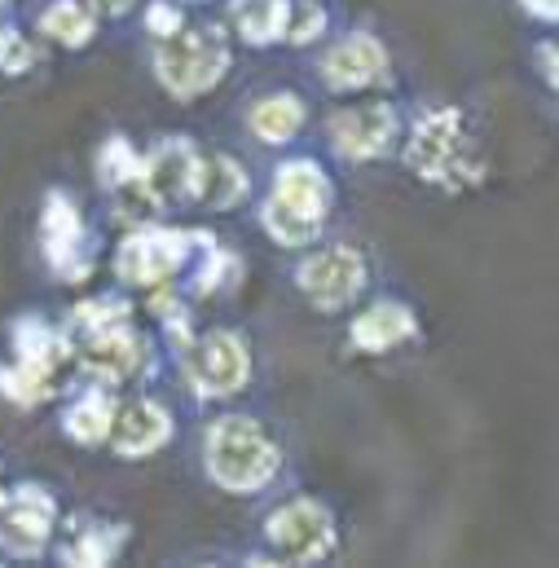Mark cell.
I'll use <instances>...</instances> for the list:
<instances>
[{
    "label": "cell",
    "instance_id": "6da1fadb",
    "mask_svg": "<svg viewBox=\"0 0 559 568\" xmlns=\"http://www.w3.org/2000/svg\"><path fill=\"white\" fill-rule=\"evenodd\" d=\"M203 454H207V476L230 494H252L270 485L278 471V449L256 427V419H243V415L216 419L207 427Z\"/></svg>",
    "mask_w": 559,
    "mask_h": 568
},
{
    "label": "cell",
    "instance_id": "7a4b0ae2",
    "mask_svg": "<svg viewBox=\"0 0 559 568\" xmlns=\"http://www.w3.org/2000/svg\"><path fill=\"white\" fill-rule=\"evenodd\" d=\"M406 163L419 172L423 181L440 185V190H458L485 176V159L467 133V120L458 111H431L423 115L415 129V142L406 150Z\"/></svg>",
    "mask_w": 559,
    "mask_h": 568
},
{
    "label": "cell",
    "instance_id": "3957f363",
    "mask_svg": "<svg viewBox=\"0 0 559 568\" xmlns=\"http://www.w3.org/2000/svg\"><path fill=\"white\" fill-rule=\"evenodd\" d=\"M326 203H331V185H326L322 168L308 159H295V163L278 168L274 194L265 203V230L282 247H308L322 234Z\"/></svg>",
    "mask_w": 559,
    "mask_h": 568
},
{
    "label": "cell",
    "instance_id": "277c9868",
    "mask_svg": "<svg viewBox=\"0 0 559 568\" xmlns=\"http://www.w3.org/2000/svg\"><path fill=\"white\" fill-rule=\"evenodd\" d=\"M230 67V44L221 36V27H185L159 40L154 49V71L163 80L167 93L176 98H199L207 93Z\"/></svg>",
    "mask_w": 559,
    "mask_h": 568
},
{
    "label": "cell",
    "instance_id": "5b68a950",
    "mask_svg": "<svg viewBox=\"0 0 559 568\" xmlns=\"http://www.w3.org/2000/svg\"><path fill=\"white\" fill-rule=\"evenodd\" d=\"M185 375H190V384H194L199 397H234L252 379L247 344L234 331H212V335H203L190 348Z\"/></svg>",
    "mask_w": 559,
    "mask_h": 568
},
{
    "label": "cell",
    "instance_id": "8992f818",
    "mask_svg": "<svg viewBox=\"0 0 559 568\" xmlns=\"http://www.w3.org/2000/svg\"><path fill=\"white\" fill-rule=\"evenodd\" d=\"M270 547L278 551L286 565H313L335 547V525L326 516V507L295 498L282 511L270 516Z\"/></svg>",
    "mask_w": 559,
    "mask_h": 568
},
{
    "label": "cell",
    "instance_id": "52a82bcc",
    "mask_svg": "<svg viewBox=\"0 0 559 568\" xmlns=\"http://www.w3.org/2000/svg\"><path fill=\"white\" fill-rule=\"evenodd\" d=\"M366 286V261L353 247H326L299 265V291L317 308H344Z\"/></svg>",
    "mask_w": 559,
    "mask_h": 568
},
{
    "label": "cell",
    "instance_id": "ba28073f",
    "mask_svg": "<svg viewBox=\"0 0 559 568\" xmlns=\"http://www.w3.org/2000/svg\"><path fill=\"white\" fill-rule=\"evenodd\" d=\"M331 142L344 159H375L397 142V111L384 106V102L339 111L331 120Z\"/></svg>",
    "mask_w": 559,
    "mask_h": 568
},
{
    "label": "cell",
    "instance_id": "9c48e42d",
    "mask_svg": "<svg viewBox=\"0 0 559 568\" xmlns=\"http://www.w3.org/2000/svg\"><path fill=\"white\" fill-rule=\"evenodd\" d=\"M53 529V498L44 489H18L0 503V542L13 556H35Z\"/></svg>",
    "mask_w": 559,
    "mask_h": 568
},
{
    "label": "cell",
    "instance_id": "30bf717a",
    "mask_svg": "<svg viewBox=\"0 0 559 568\" xmlns=\"http://www.w3.org/2000/svg\"><path fill=\"white\" fill-rule=\"evenodd\" d=\"M185 261V234L145 230L133 234L120 252V278L133 286H159L172 278V270Z\"/></svg>",
    "mask_w": 559,
    "mask_h": 568
},
{
    "label": "cell",
    "instance_id": "8fae6325",
    "mask_svg": "<svg viewBox=\"0 0 559 568\" xmlns=\"http://www.w3.org/2000/svg\"><path fill=\"white\" fill-rule=\"evenodd\" d=\"M388 75V53L375 36H353L344 44H335L322 62V80L339 93L348 89H366V84H379Z\"/></svg>",
    "mask_w": 559,
    "mask_h": 568
},
{
    "label": "cell",
    "instance_id": "7c38bea8",
    "mask_svg": "<svg viewBox=\"0 0 559 568\" xmlns=\"http://www.w3.org/2000/svg\"><path fill=\"white\" fill-rule=\"evenodd\" d=\"M145 194L150 203H185L199 185V159L185 142H167L150 154V163L141 168Z\"/></svg>",
    "mask_w": 559,
    "mask_h": 568
},
{
    "label": "cell",
    "instance_id": "4fadbf2b",
    "mask_svg": "<svg viewBox=\"0 0 559 568\" xmlns=\"http://www.w3.org/2000/svg\"><path fill=\"white\" fill-rule=\"evenodd\" d=\"M84 362H89V371L98 375V379H124V375H133L141 362V339L133 331H124L120 322L115 326H98V331H89V344H84Z\"/></svg>",
    "mask_w": 559,
    "mask_h": 568
},
{
    "label": "cell",
    "instance_id": "5bb4252c",
    "mask_svg": "<svg viewBox=\"0 0 559 568\" xmlns=\"http://www.w3.org/2000/svg\"><path fill=\"white\" fill-rule=\"evenodd\" d=\"M163 440H167V415L154 402L138 397V402H124L115 410V419H111V445L120 454H150Z\"/></svg>",
    "mask_w": 559,
    "mask_h": 568
},
{
    "label": "cell",
    "instance_id": "9a60e30c",
    "mask_svg": "<svg viewBox=\"0 0 559 568\" xmlns=\"http://www.w3.org/2000/svg\"><path fill=\"white\" fill-rule=\"evenodd\" d=\"M415 335V317H410V308H402V304H375L370 313H362L357 322H353V331H348V339L357 344V348H366V353H388V348H397L402 339H410Z\"/></svg>",
    "mask_w": 559,
    "mask_h": 568
},
{
    "label": "cell",
    "instance_id": "2e32d148",
    "mask_svg": "<svg viewBox=\"0 0 559 568\" xmlns=\"http://www.w3.org/2000/svg\"><path fill=\"white\" fill-rule=\"evenodd\" d=\"M194 194H199L203 203H212V207H234V203L247 194V176H243V168H238L234 159L212 154V159L199 163V185H194Z\"/></svg>",
    "mask_w": 559,
    "mask_h": 568
},
{
    "label": "cell",
    "instance_id": "e0dca14e",
    "mask_svg": "<svg viewBox=\"0 0 559 568\" xmlns=\"http://www.w3.org/2000/svg\"><path fill=\"white\" fill-rule=\"evenodd\" d=\"M299 124H304V106L291 93H274V98L256 102V111H252V133L265 145L291 142L299 133Z\"/></svg>",
    "mask_w": 559,
    "mask_h": 568
},
{
    "label": "cell",
    "instance_id": "ac0fdd59",
    "mask_svg": "<svg viewBox=\"0 0 559 568\" xmlns=\"http://www.w3.org/2000/svg\"><path fill=\"white\" fill-rule=\"evenodd\" d=\"M44 247H49V261L58 270H71V256L80 252V216H75V207L62 194L49 199V212H44Z\"/></svg>",
    "mask_w": 559,
    "mask_h": 568
},
{
    "label": "cell",
    "instance_id": "d6986e66",
    "mask_svg": "<svg viewBox=\"0 0 559 568\" xmlns=\"http://www.w3.org/2000/svg\"><path fill=\"white\" fill-rule=\"evenodd\" d=\"M286 0H234V22H238V36L252 40V44H270L286 36Z\"/></svg>",
    "mask_w": 559,
    "mask_h": 568
},
{
    "label": "cell",
    "instance_id": "ffe728a7",
    "mask_svg": "<svg viewBox=\"0 0 559 568\" xmlns=\"http://www.w3.org/2000/svg\"><path fill=\"white\" fill-rule=\"evenodd\" d=\"M40 27L58 44H89V36H93V9L80 4V0H58L53 9H44Z\"/></svg>",
    "mask_w": 559,
    "mask_h": 568
},
{
    "label": "cell",
    "instance_id": "44dd1931",
    "mask_svg": "<svg viewBox=\"0 0 559 568\" xmlns=\"http://www.w3.org/2000/svg\"><path fill=\"white\" fill-rule=\"evenodd\" d=\"M111 419H115L111 402H106L102 393H84V397H80V402L67 410V432H71L75 440L93 445V440H102V436H106Z\"/></svg>",
    "mask_w": 559,
    "mask_h": 568
},
{
    "label": "cell",
    "instance_id": "7402d4cb",
    "mask_svg": "<svg viewBox=\"0 0 559 568\" xmlns=\"http://www.w3.org/2000/svg\"><path fill=\"white\" fill-rule=\"evenodd\" d=\"M120 538H124L120 529H115V534H84V538H80V542H71L62 556H67L71 565H106V560L115 556Z\"/></svg>",
    "mask_w": 559,
    "mask_h": 568
},
{
    "label": "cell",
    "instance_id": "603a6c76",
    "mask_svg": "<svg viewBox=\"0 0 559 568\" xmlns=\"http://www.w3.org/2000/svg\"><path fill=\"white\" fill-rule=\"evenodd\" d=\"M322 9L317 4H299V18H295V27H286V36L295 40V44H304V40H313L317 31H322Z\"/></svg>",
    "mask_w": 559,
    "mask_h": 568
},
{
    "label": "cell",
    "instance_id": "cb8c5ba5",
    "mask_svg": "<svg viewBox=\"0 0 559 568\" xmlns=\"http://www.w3.org/2000/svg\"><path fill=\"white\" fill-rule=\"evenodd\" d=\"M529 13H538V18H547V22H556L559 18V0H520Z\"/></svg>",
    "mask_w": 559,
    "mask_h": 568
},
{
    "label": "cell",
    "instance_id": "d4e9b609",
    "mask_svg": "<svg viewBox=\"0 0 559 568\" xmlns=\"http://www.w3.org/2000/svg\"><path fill=\"white\" fill-rule=\"evenodd\" d=\"M133 0H98V9H106V13H124Z\"/></svg>",
    "mask_w": 559,
    "mask_h": 568
},
{
    "label": "cell",
    "instance_id": "484cf974",
    "mask_svg": "<svg viewBox=\"0 0 559 568\" xmlns=\"http://www.w3.org/2000/svg\"><path fill=\"white\" fill-rule=\"evenodd\" d=\"M547 75H551V84L559 89V49L551 53V62H547Z\"/></svg>",
    "mask_w": 559,
    "mask_h": 568
}]
</instances>
